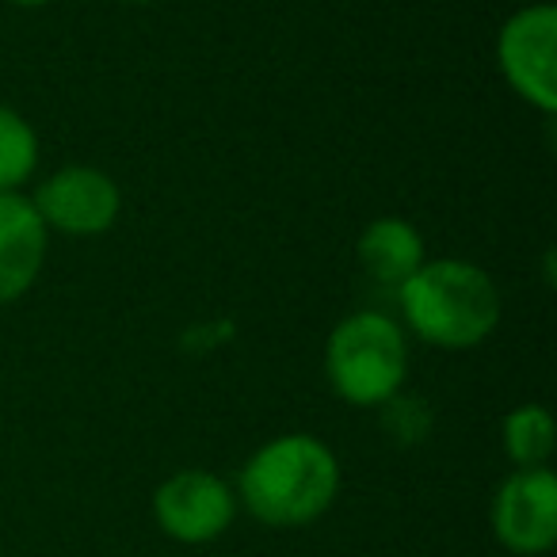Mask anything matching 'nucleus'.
Returning <instances> with one entry per match:
<instances>
[{"mask_svg":"<svg viewBox=\"0 0 557 557\" xmlns=\"http://www.w3.org/2000/svg\"><path fill=\"white\" fill-rule=\"evenodd\" d=\"M341 493V462L318 435H278L245 462L237 500L263 527H306L333 508Z\"/></svg>","mask_w":557,"mask_h":557,"instance_id":"obj_1","label":"nucleus"},{"mask_svg":"<svg viewBox=\"0 0 557 557\" xmlns=\"http://www.w3.org/2000/svg\"><path fill=\"white\" fill-rule=\"evenodd\" d=\"M405 325L424 344L447 351L478 348L500 325V290L485 268L470 260H424L401 287Z\"/></svg>","mask_w":557,"mask_h":557,"instance_id":"obj_2","label":"nucleus"},{"mask_svg":"<svg viewBox=\"0 0 557 557\" xmlns=\"http://www.w3.org/2000/svg\"><path fill=\"white\" fill-rule=\"evenodd\" d=\"M325 374L341 401L374 409L401 394L409 379V344L394 318L359 310L329 333Z\"/></svg>","mask_w":557,"mask_h":557,"instance_id":"obj_3","label":"nucleus"},{"mask_svg":"<svg viewBox=\"0 0 557 557\" xmlns=\"http://www.w3.org/2000/svg\"><path fill=\"white\" fill-rule=\"evenodd\" d=\"M496 62L519 100L554 115L557 108V12L554 4H527L511 12L496 39Z\"/></svg>","mask_w":557,"mask_h":557,"instance_id":"obj_4","label":"nucleus"},{"mask_svg":"<svg viewBox=\"0 0 557 557\" xmlns=\"http://www.w3.org/2000/svg\"><path fill=\"white\" fill-rule=\"evenodd\" d=\"M237 493L210 470H176L153 493V519L172 542L202 546L230 531Z\"/></svg>","mask_w":557,"mask_h":557,"instance_id":"obj_5","label":"nucleus"},{"mask_svg":"<svg viewBox=\"0 0 557 557\" xmlns=\"http://www.w3.org/2000/svg\"><path fill=\"white\" fill-rule=\"evenodd\" d=\"M493 534L519 557L549 554L557 542V478L549 466L516 470L493 496Z\"/></svg>","mask_w":557,"mask_h":557,"instance_id":"obj_6","label":"nucleus"},{"mask_svg":"<svg viewBox=\"0 0 557 557\" xmlns=\"http://www.w3.org/2000/svg\"><path fill=\"white\" fill-rule=\"evenodd\" d=\"M35 210H39L42 225L70 237H96L115 225L119 210H123V195L119 184L108 172L92 169V164H70L47 176L35 191Z\"/></svg>","mask_w":557,"mask_h":557,"instance_id":"obj_7","label":"nucleus"},{"mask_svg":"<svg viewBox=\"0 0 557 557\" xmlns=\"http://www.w3.org/2000/svg\"><path fill=\"white\" fill-rule=\"evenodd\" d=\"M47 237L39 210L20 191H0V306H12L35 287L47 263Z\"/></svg>","mask_w":557,"mask_h":557,"instance_id":"obj_8","label":"nucleus"},{"mask_svg":"<svg viewBox=\"0 0 557 557\" xmlns=\"http://www.w3.org/2000/svg\"><path fill=\"white\" fill-rule=\"evenodd\" d=\"M359 268L379 283V287L397 290L412 271L424 263V237L412 222L405 218H374L363 233H359Z\"/></svg>","mask_w":557,"mask_h":557,"instance_id":"obj_9","label":"nucleus"},{"mask_svg":"<svg viewBox=\"0 0 557 557\" xmlns=\"http://www.w3.org/2000/svg\"><path fill=\"white\" fill-rule=\"evenodd\" d=\"M504 450L516 470L546 466L554 455V417L542 405H519L504 417Z\"/></svg>","mask_w":557,"mask_h":557,"instance_id":"obj_10","label":"nucleus"},{"mask_svg":"<svg viewBox=\"0 0 557 557\" xmlns=\"http://www.w3.org/2000/svg\"><path fill=\"white\" fill-rule=\"evenodd\" d=\"M39 169V134L20 111L0 108V191H20Z\"/></svg>","mask_w":557,"mask_h":557,"instance_id":"obj_11","label":"nucleus"},{"mask_svg":"<svg viewBox=\"0 0 557 557\" xmlns=\"http://www.w3.org/2000/svg\"><path fill=\"white\" fill-rule=\"evenodd\" d=\"M9 4H20V9H42V4H54V0H9Z\"/></svg>","mask_w":557,"mask_h":557,"instance_id":"obj_12","label":"nucleus"},{"mask_svg":"<svg viewBox=\"0 0 557 557\" xmlns=\"http://www.w3.org/2000/svg\"><path fill=\"white\" fill-rule=\"evenodd\" d=\"M119 4H153V0H119Z\"/></svg>","mask_w":557,"mask_h":557,"instance_id":"obj_13","label":"nucleus"}]
</instances>
